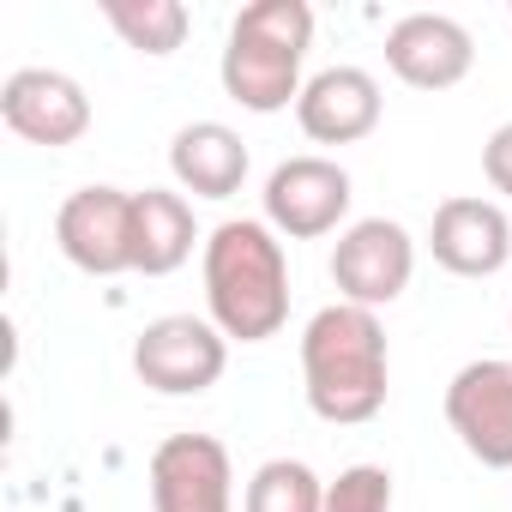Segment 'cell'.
<instances>
[{"mask_svg": "<svg viewBox=\"0 0 512 512\" xmlns=\"http://www.w3.org/2000/svg\"><path fill=\"white\" fill-rule=\"evenodd\" d=\"M205 320L229 344H266L290 320V253L266 217H223L205 247Z\"/></svg>", "mask_w": 512, "mask_h": 512, "instance_id": "1", "label": "cell"}, {"mask_svg": "<svg viewBox=\"0 0 512 512\" xmlns=\"http://www.w3.org/2000/svg\"><path fill=\"white\" fill-rule=\"evenodd\" d=\"M386 386H392V356L374 308L332 302L302 326V392L320 422L332 428L374 422L386 410Z\"/></svg>", "mask_w": 512, "mask_h": 512, "instance_id": "2", "label": "cell"}, {"mask_svg": "<svg viewBox=\"0 0 512 512\" xmlns=\"http://www.w3.org/2000/svg\"><path fill=\"white\" fill-rule=\"evenodd\" d=\"M314 49V7L308 0H253L235 13L217 79L247 115H278L302 103V61Z\"/></svg>", "mask_w": 512, "mask_h": 512, "instance_id": "3", "label": "cell"}, {"mask_svg": "<svg viewBox=\"0 0 512 512\" xmlns=\"http://www.w3.org/2000/svg\"><path fill=\"white\" fill-rule=\"evenodd\" d=\"M229 338L205 314H163L133 338V374L163 398H199L223 380Z\"/></svg>", "mask_w": 512, "mask_h": 512, "instance_id": "4", "label": "cell"}, {"mask_svg": "<svg viewBox=\"0 0 512 512\" xmlns=\"http://www.w3.org/2000/svg\"><path fill=\"white\" fill-rule=\"evenodd\" d=\"M416 278V241L404 223L392 217H356L350 229H338V247H332V284H338V302H356V308H392Z\"/></svg>", "mask_w": 512, "mask_h": 512, "instance_id": "5", "label": "cell"}, {"mask_svg": "<svg viewBox=\"0 0 512 512\" xmlns=\"http://www.w3.org/2000/svg\"><path fill=\"white\" fill-rule=\"evenodd\" d=\"M260 199H266V223L284 241H320L350 217L356 187H350V169L332 157H284L266 175Z\"/></svg>", "mask_w": 512, "mask_h": 512, "instance_id": "6", "label": "cell"}, {"mask_svg": "<svg viewBox=\"0 0 512 512\" xmlns=\"http://www.w3.org/2000/svg\"><path fill=\"white\" fill-rule=\"evenodd\" d=\"M55 247L85 278L133 272V193L127 187H79L55 211Z\"/></svg>", "mask_w": 512, "mask_h": 512, "instance_id": "7", "label": "cell"}, {"mask_svg": "<svg viewBox=\"0 0 512 512\" xmlns=\"http://www.w3.org/2000/svg\"><path fill=\"white\" fill-rule=\"evenodd\" d=\"M151 512H235V464L217 434H169L151 464Z\"/></svg>", "mask_w": 512, "mask_h": 512, "instance_id": "8", "label": "cell"}, {"mask_svg": "<svg viewBox=\"0 0 512 512\" xmlns=\"http://www.w3.org/2000/svg\"><path fill=\"white\" fill-rule=\"evenodd\" d=\"M446 428L476 464L512 470V362H464L446 386Z\"/></svg>", "mask_w": 512, "mask_h": 512, "instance_id": "9", "label": "cell"}, {"mask_svg": "<svg viewBox=\"0 0 512 512\" xmlns=\"http://www.w3.org/2000/svg\"><path fill=\"white\" fill-rule=\"evenodd\" d=\"M0 121H7L25 145H49L67 151L91 133V97L73 73L55 67H19L0 85Z\"/></svg>", "mask_w": 512, "mask_h": 512, "instance_id": "10", "label": "cell"}, {"mask_svg": "<svg viewBox=\"0 0 512 512\" xmlns=\"http://www.w3.org/2000/svg\"><path fill=\"white\" fill-rule=\"evenodd\" d=\"M428 253L452 278H494L512 260V217L482 193H452V199L434 205Z\"/></svg>", "mask_w": 512, "mask_h": 512, "instance_id": "11", "label": "cell"}, {"mask_svg": "<svg viewBox=\"0 0 512 512\" xmlns=\"http://www.w3.org/2000/svg\"><path fill=\"white\" fill-rule=\"evenodd\" d=\"M386 67L410 91H452L476 67V43L452 13H410L386 31Z\"/></svg>", "mask_w": 512, "mask_h": 512, "instance_id": "12", "label": "cell"}, {"mask_svg": "<svg viewBox=\"0 0 512 512\" xmlns=\"http://www.w3.org/2000/svg\"><path fill=\"white\" fill-rule=\"evenodd\" d=\"M386 115V97H380V79L362 73V67H326L302 85V103H296V121L314 145H362Z\"/></svg>", "mask_w": 512, "mask_h": 512, "instance_id": "13", "label": "cell"}, {"mask_svg": "<svg viewBox=\"0 0 512 512\" xmlns=\"http://www.w3.org/2000/svg\"><path fill=\"white\" fill-rule=\"evenodd\" d=\"M169 175L193 199H229L247 181V145L223 121H187L169 139Z\"/></svg>", "mask_w": 512, "mask_h": 512, "instance_id": "14", "label": "cell"}, {"mask_svg": "<svg viewBox=\"0 0 512 512\" xmlns=\"http://www.w3.org/2000/svg\"><path fill=\"white\" fill-rule=\"evenodd\" d=\"M193 241H199V223H193L187 193H169V187L133 193V272L145 278L181 272L193 260Z\"/></svg>", "mask_w": 512, "mask_h": 512, "instance_id": "15", "label": "cell"}, {"mask_svg": "<svg viewBox=\"0 0 512 512\" xmlns=\"http://www.w3.org/2000/svg\"><path fill=\"white\" fill-rule=\"evenodd\" d=\"M103 19L115 25V37L127 49H139L151 61L175 55L187 43V25H193V13L181 0H103Z\"/></svg>", "mask_w": 512, "mask_h": 512, "instance_id": "16", "label": "cell"}, {"mask_svg": "<svg viewBox=\"0 0 512 512\" xmlns=\"http://www.w3.org/2000/svg\"><path fill=\"white\" fill-rule=\"evenodd\" d=\"M241 512H326V482L302 458H266L247 476Z\"/></svg>", "mask_w": 512, "mask_h": 512, "instance_id": "17", "label": "cell"}, {"mask_svg": "<svg viewBox=\"0 0 512 512\" xmlns=\"http://www.w3.org/2000/svg\"><path fill=\"white\" fill-rule=\"evenodd\" d=\"M326 512H392V470L386 464H344L326 482Z\"/></svg>", "mask_w": 512, "mask_h": 512, "instance_id": "18", "label": "cell"}, {"mask_svg": "<svg viewBox=\"0 0 512 512\" xmlns=\"http://www.w3.org/2000/svg\"><path fill=\"white\" fill-rule=\"evenodd\" d=\"M482 175H488V187H494V193H506V199H512V121L488 133V145H482Z\"/></svg>", "mask_w": 512, "mask_h": 512, "instance_id": "19", "label": "cell"}, {"mask_svg": "<svg viewBox=\"0 0 512 512\" xmlns=\"http://www.w3.org/2000/svg\"><path fill=\"white\" fill-rule=\"evenodd\" d=\"M506 326H512V314H506Z\"/></svg>", "mask_w": 512, "mask_h": 512, "instance_id": "20", "label": "cell"}]
</instances>
